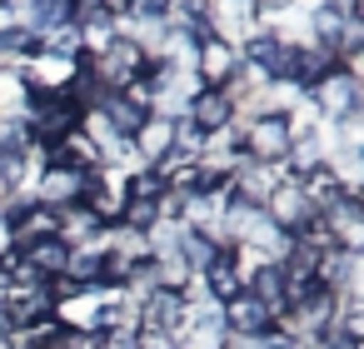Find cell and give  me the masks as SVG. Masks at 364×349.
Masks as SVG:
<instances>
[{"label": "cell", "instance_id": "1", "mask_svg": "<svg viewBox=\"0 0 364 349\" xmlns=\"http://www.w3.org/2000/svg\"><path fill=\"white\" fill-rule=\"evenodd\" d=\"M309 105H314V115H319L324 125L349 120V115H364V80L339 65V70H329V75L309 90Z\"/></svg>", "mask_w": 364, "mask_h": 349}, {"label": "cell", "instance_id": "2", "mask_svg": "<svg viewBox=\"0 0 364 349\" xmlns=\"http://www.w3.org/2000/svg\"><path fill=\"white\" fill-rule=\"evenodd\" d=\"M264 215H269V225H279L289 240H294L304 225H314V220H319V210L309 205V195H304V190H299V180H289V175H279V185L269 190Z\"/></svg>", "mask_w": 364, "mask_h": 349}, {"label": "cell", "instance_id": "3", "mask_svg": "<svg viewBox=\"0 0 364 349\" xmlns=\"http://www.w3.org/2000/svg\"><path fill=\"white\" fill-rule=\"evenodd\" d=\"M80 195H85V175L80 170H65V165H41L36 175H31V200L36 205H46V210H70V205H80Z\"/></svg>", "mask_w": 364, "mask_h": 349}, {"label": "cell", "instance_id": "4", "mask_svg": "<svg viewBox=\"0 0 364 349\" xmlns=\"http://www.w3.org/2000/svg\"><path fill=\"white\" fill-rule=\"evenodd\" d=\"M319 225L329 235V249H344V254H359L364 249V200L359 195H339L319 215Z\"/></svg>", "mask_w": 364, "mask_h": 349}, {"label": "cell", "instance_id": "5", "mask_svg": "<svg viewBox=\"0 0 364 349\" xmlns=\"http://www.w3.org/2000/svg\"><path fill=\"white\" fill-rule=\"evenodd\" d=\"M255 31H259L255 0H210V36H215V41H225V45L240 50Z\"/></svg>", "mask_w": 364, "mask_h": 349}, {"label": "cell", "instance_id": "6", "mask_svg": "<svg viewBox=\"0 0 364 349\" xmlns=\"http://www.w3.org/2000/svg\"><path fill=\"white\" fill-rule=\"evenodd\" d=\"M240 75V50L235 45H225V41H200V50H195V80H200V90H225L230 80Z\"/></svg>", "mask_w": 364, "mask_h": 349}, {"label": "cell", "instance_id": "7", "mask_svg": "<svg viewBox=\"0 0 364 349\" xmlns=\"http://www.w3.org/2000/svg\"><path fill=\"white\" fill-rule=\"evenodd\" d=\"M220 324H225V334H250V339H259V334L274 329V309H264L255 294L240 289L230 304H220Z\"/></svg>", "mask_w": 364, "mask_h": 349}, {"label": "cell", "instance_id": "8", "mask_svg": "<svg viewBox=\"0 0 364 349\" xmlns=\"http://www.w3.org/2000/svg\"><path fill=\"white\" fill-rule=\"evenodd\" d=\"M185 120H190L200 135H220V130H230V125L240 120V110H235V100H230L225 90H200V95L185 105Z\"/></svg>", "mask_w": 364, "mask_h": 349}, {"label": "cell", "instance_id": "9", "mask_svg": "<svg viewBox=\"0 0 364 349\" xmlns=\"http://www.w3.org/2000/svg\"><path fill=\"white\" fill-rule=\"evenodd\" d=\"M274 185H279V170H269V165L235 160V170H230V200H240V205L264 210V200H269V190H274Z\"/></svg>", "mask_w": 364, "mask_h": 349}, {"label": "cell", "instance_id": "10", "mask_svg": "<svg viewBox=\"0 0 364 349\" xmlns=\"http://www.w3.org/2000/svg\"><path fill=\"white\" fill-rule=\"evenodd\" d=\"M180 319H185V299L175 289H155L140 299V334H180Z\"/></svg>", "mask_w": 364, "mask_h": 349}, {"label": "cell", "instance_id": "11", "mask_svg": "<svg viewBox=\"0 0 364 349\" xmlns=\"http://www.w3.org/2000/svg\"><path fill=\"white\" fill-rule=\"evenodd\" d=\"M41 240H60V215L46 210V205H26V210L11 220V245H16V254H21V249H31V245H41Z\"/></svg>", "mask_w": 364, "mask_h": 349}, {"label": "cell", "instance_id": "12", "mask_svg": "<svg viewBox=\"0 0 364 349\" xmlns=\"http://www.w3.org/2000/svg\"><path fill=\"white\" fill-rule=\"evenodd\" d=\"M130 150H135V160H140V165H160V160L175 150V120L150 115V120L130 135Z\"/></svg>", "mask_w": 364, "mask_h": 349}, {"label": "cell", "instance_id": "13", "mask_svg": "<svg viewBox=\"0 0 364 349\" xmlns=\"http://www.w3.org/2000/svg\"><path fill=\"white\" fill-rule=\"evenodd\" d=\"M75 289H105V240L100 245H80L65 254V274Z\"/></svg>", "mask_w": 364, "mask_h": 349}, {"label": "cell", "instance_id": "14", "mask_svg": "<svg viewBox=\"0 0 364 349\" xmlns=\"http://www.w3.org/2000/svg\"><path fill=\"white\" fill-rule=\"evenodd\" d=\"M105 254L115 264H125V269H140V264H150V240L140 230H130V225H110L105 230Z\"/></svg>", "mask_w": 364, "mask_h": 349}, {"label": "cell", "instance_id": "15", "mask_svg": "<svg viewBox=\"0 0 364 349\" xmlns=\"http://www.w3.org/2000/svg\"><path fill=\"white\" fill-rule=\"evenodd\" d=\"M65 254H70V245H65V240H41V245L21 249L16 259H21L31 274H41V279L50 284V279H60V274H65Z\"/></svg>", "mask_w": 364, "mask_h": 349}, {"label": "cell", "instance_id": "16", "mask_svg": "<svg viewBox=\"0 0 364 349\" xmlns=\"http://www.w3.org/2000/svg\"><path fill=\"white\" fill-rule=\"evenodd\" d=\"M245 294H255L264 309H284V274H279V264H250L245 269Z\"/></svg>", "mask_w": 364, "mask_h": 349}, {"label": "cell", "instance_id": "17", "mask_svg": "<svg viewBox=\"0 0 364 349\" xmlns=\"http://www.w3.org/2000/svg\"><path fill=\"white\" fill-rule=\"evenodd\" d=\"M60 240H65L70 249H80V245H100V240H105V225H100L85 205H70V210H60Z\"/></svg>", "mask_w": 364, "mask_h": 349}, {"label": "cell", "instance_id": "18", "mask_svg": "<svg viewBox=\"0 0 364 349\" xmlns=\"http://www.w3.org/2000/svg\"><path fill=\"white\" fill-rule=\"evenodd\" d=\"M95 110L105 115V125H110V130H115L120 140H130V135H135V130H140V125L150 120V115H145V110H135V105H130L125 95H105V100H100Z\"/></svg>", "mask_w": 364, "mask_h": 349}, {"label": "cell", "instance_id": "19", "mask_svg": "<svg viewBox=\"0 0 364 349\" xmlns=\"http://www.w3.org/2000/svg\"><path fill=\"white\" fill-rule=\"evenodd\" d=\"M26 75L21 70H0V110H21L26 105Z\"/></svg>", "mask_w": 364, "mask_h": 349}, {"label": "cell", "instance_id": "20", "mask_svg": "<svg viewBox=\"0 0 364 349\" xmlns=\"http://www.w3.org/2000/svg\"><path fill=\"white\" fill-rule=\"evenodd\" d=\"M294 6H299V0H255V16H259V26H269V21L289 16Z\"/></svg>", "mask_w": 364, "mask_h": 349}, {"label": "cell", "instance_id": "21", "mask_svg": "<svg viewBox=\"0 0 364 349\" xmlns=\"http://www.w3.org/2000/svg\"><path fill=\"white\" fill-rule=\"evenodd\" d=\"M11 259H16V245H11V225L0 220V269H6Z\"/></svg>", "mask_w": 364, "mask_h": 349}, {"label": "cell", "instance_id": "22", "mask_svg": "<svg viewBox=\"0 0 364 349\" xmlns=\"http://www.w3.org/2000/svg\"><path fill=\"white\" fill-rule=\"evenodd\" d=\"M6 294H11V284H6V269H0V309H6Z\"/></svg>", "mask_w": 364, "mask_h": 349}, {"label": "cell", "instance_id": "23", "mask_svg": "<svg viewBox=\"0 0 364 349\" xmlns=\"http://www.w3.org/2000/svg\"><path fill=\"white\" fill-rule=\"evenodd\" d=\"M6 334H11V324H6V309H0V344H6Z\"/></svg>", "mask_w": 364, "mask_h": 349}]
</instances>
